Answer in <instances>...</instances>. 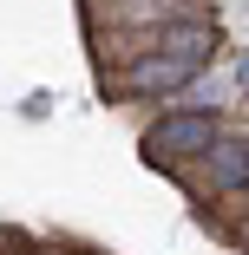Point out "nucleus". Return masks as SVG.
<instances>
[{"instance_id":"nucleus-4","label":"nucleus","mask_w":249,"mask_h":255,"mask_svg":"<svg viewBox=\"0 0 249 255\" xmlns=\"http://www.w3.org/2000/svg\"><path fill=\"white\" fill-rule=\"evenodd\" d=\"M210 183H217V190H243V183H249V137L210 144Z\"/></svg>"},{"instance_id":"nucleus-2","label":"nucleus","mask_w":249,"mask_h":255,"mask_svg":"<svg viewBox=\"0 0 249 255\" xmlns=\"http://www.w3.org/2000/svg\"><path fill=\"white\" fill-rule=\"evenodd\" d=\"M197 72H204V66H190V59H171V53H144V59H138V66L125 72V85H131V92H144V98H151V92L164 98V92L190 85Z\"/></svg>"},{"instance_id":"nucleus-5","label":"nucleus","mask_w":249,"mask_h":255,"mask_svg":"<svg viewBox=\"0 0 249 255\" xmlns=\"http://www.w3.org/2000/svg\"><path fill=\"white\" fill-rule=\"evenodd\" d=\"M243 85H249V53H243Z\"/></svg>"},{"instance_id":"nucleus-1","label":"nucleus","mask_w":249,"mask_h":255,"mask_svg":"<svg viewBox=\"0 0 249 255\" xmlns=\"http://www.w3.org/2000/svg\"><path fill=\"white\" fill-rule=\"evenodd\" d=\"M217 144V125L210 118H164V125H151V137H144V150L151 157H190V150H210Z\"/></svg>"},{"instance_id":"nucleus-3","label":"nucleus","mask_w":249,"mask_h":255,"mask_svg":"<svg viewBox=\"0 0 249 255\" xmlns=\"http://www.w3.org/2000/svg\"><path fill=\"white\" fill-rule=\"evenodd\" d=\"M151 53H171V59H190V66H204V59L217 53V26H204V20H171V26H158Z\"/></svg>"}]
</instances>
